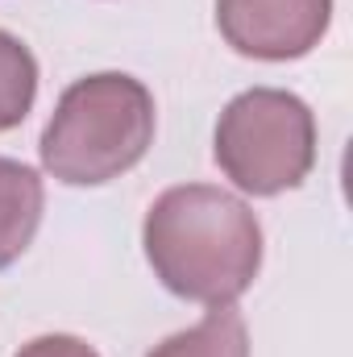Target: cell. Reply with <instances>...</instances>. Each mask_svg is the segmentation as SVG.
I'll return each instance as SVG.
<instances>
[{"instance_id":"1","label":"cell","mask_w":353,"mask_h":357,"mask_svg":"<svg viewBox=\"0 0 353 357\" xmlns=\"http://www.w3.org/2000/svg\"><path fill=\"white\" fill-rule=\"evenodd\" d=\"M146 258L158 282L191 303H237L262 266V225L246 199L212 183L163 191L142 225Z\"/></svg>"},{"instance_id":"2","label":"cell","mask_w":353,"mask_h":357,"mask_svg":"<svg viewBox=\"0 0 353 357\" xmlns=\"http://www.w3.org/2000/svg\"><path fill=\"white\" fill-rule=\"evenodd\" d=\"M154 142V96L142 79L104 71L75 79L42 133V167L59 183L100 187L133 171Z\"/></svg>"},{"instance_id":"3","label":"cell","mask_w":353,"mask_h":357,"mask_svg":"<svg viewBox=\"0 0 353 357\" xmlns=\"http://www.w3.org/2000/svg\"><path fill=\"white\" fill-rule=\"evenodd\" d=\"M216 167L250 195L299 187L316 167V116L283 88H250L220 112Z\"/></svg>"},{"instance_id":"4","label":"cell","mask_w":353,"mask_h":357,"mask_svg":"<svg viewBox=\"0 0 353 357\" xmlns=\"http://www.w3.org/2000/svg\"><path fill=\"white\" fill-rule=\"evenodd\" d=\"M333 21V0H216L220 38L246 54L266 63L303 59L320 46Z\"/></svg>"},{"instance_id":"5","label":"cell","mask_w":353,"mask_h":357,"mask_svg":"<svg viewBox=\"0 0 353 357\" xmlns=\"http://www.w3.org/2000/svg\"><path fill=\"white\" fill-rule=\"evenodd\" d=\"M42 178L33 167L0 158V270H8L42 225Z\"/></svg>"},{"instance_id":"6","label":"cell","mask_w":353,"mask_h":357,"mask_svg":"<svg viewBox=\"0 0 353 357\" xmlns=\"http://www.w3.org/2000/svg\"><path fill=\"white\" fill-rule=\"evenodd\" d=\"M150 357H250V333L241 312L225 303V307H208V316L195 328L154 345Z\"/></svg>"},{"instance_id":"7","label":"cell","mask_w":353,"mask_h":357,"mask_svg":"<svg viewBox=\"0 0 353 357\" xmlns=\"http://www.w3.org/2000/svg\"><path fill=\"white\" fill-rule=\"evenodd\" d=\"M38 96V63L29 46L0 29V133L17 129Z\"/></svg>"},{"instance_id":"8","label":"cell","mask_w":353,"mask_h":357,"mask_svg":"<svg viewBox=\"0 0 353 357\" xmlns=\"http://www.w3.org/2000/svg\"><path fill=\"white\" fill-rule=\"evenodd\" d=\"M17 357H100V354L91 349L88 341H80V337L50 333V337H38V341H29V345H25Z\"/></svg>"}]
</instances>
